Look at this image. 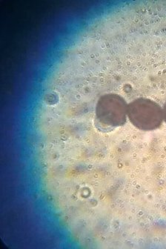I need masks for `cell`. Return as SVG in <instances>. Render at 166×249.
Returning <instances> with one entry per match:
<instances>
[{
    "label": "cell",
    "mask_w": 166,
    "mask_h": 249,
    "mask_svg": "<svg viewBox=\"0 0 166 249\" xmlns=\"http://www.w3.org/2000/svg\"><path fill=\"white\" fill-rule=\"evenodd\" d=\"M128 104L118 93L100 96L94 106V124L99 131L111 132L124 126L128 120Z\"/></svg>",
    "instance_id": "1"
},
{
    "label": "cell",
    "mask_w": 166,
    "mask_h": 249,
    "mask_svg": "<svg viewBox=\"0 0 166 249\" xmlns=\"http://www.w3.org/2000/svg\"><path fill=\"white\" fill-rule=\"evenodd\" d=\"M128 119L133 126L143 131L158 129L163 120V107L154 100L139 97L128 104Z\"/></svg>",
    "instance_id": "2"
},
{
    "label": "cell",
    "mask_w": 166,
    "mask_h": 249,
    "mask_svg": "<svg viewBox=\"0 0 166 249\" xmlns=\"http://www.w3.org/2000/svg\"><path fill=\"white\" fill-rule=\"evenodd\" d=\"M163 118H164V121L166 122V102L164 103V106H163Z\"/></svg>",
    "instance_id": "3"
}]
</instances>
